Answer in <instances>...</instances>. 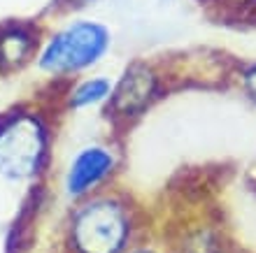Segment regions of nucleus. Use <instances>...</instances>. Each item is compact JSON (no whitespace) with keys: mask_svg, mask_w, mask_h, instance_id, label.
<instances>
[{"mask_svg":"<svg viewBox=\"0 0 256 253\" xmlns=\"http://www.w3.org/2000/svg\"><path fill=\"white\" fill-rule=\"evenodd\" d=\"M112 47V33L100 21L80 19L56 30L42 47L38 65L47 74H74L96 65Z\"/></svg>","mask_w":256,"mask_h":253,"instance_id":"obj_1","label":"nucleus"},{"mask_svg":"<svg viewBox=\"0 0 256 253\" xmlns=\"http://www.w3.org/2000/svg\"><path fill=\"white\" fill-rule=\"evenodd\" d=\"M130 237V216L116 198H94L72 214L70 242L77 253H122Z\"/></svg>","mask_w":256,"mask_h":253,"instance_id":"obj_2","label":"nucleus"},{"mask_svg":"<svg viewBox=\"0 0 256 253\" xmlns=\"http://www.w3.org/2000/svg\"><path fill=\"white\" fill-rule=\"evenodd\" d=\"M47 128L33 114H21L0 128V177L26 181L40 172L47 158Z\"/></svg>","mask_w":256,"mask_h":253,"instance_id":"obj_3","label":"nucleus"},{"mask_svg":"<svg viewBox=\"0 0 256 253\" xmlns=\"http://www.w3.org/2000/svg\"><path fill=\"white\" fill-rule=\"evenodd\" d=\"M158 93V77L147 63H130L124 70L110 95V109L116 116L135 119L149 109Z\"/></svg>","mask_w":256,"mask_h":253,"instance_id":"obj_4","label":"nucleus"},{"mask_svg":"<svg viewBox=\"0 0 256 253\" xmlns=\"http://www.w3.org/2000/svg\"><path fill=\"white\" fill-rule=\"evenodd\" d=\"M116 167V156L114 151L105 144H86L72 156L70 165H68L66 179V193L70 198H84L91 191L100 186L102 181L110 179V174Z\"/></svg>","mask_w":256,"mask_h":253,"instance_id":"obj_5","label":"nucleus"},{"mask_svg":"<svg viewBox=\"0 0 256 253\" xmlns=\"http://www.w3.org/2000/svg\"><path fill=\"white\" fill-rule=\"evenodd\" d=\"M35 49L33 30L24 23H7L0 26V67L12 70L24 65Z\"/></svg>","mask_w":256,"mask_h":253,"instance_id":"obj_6","label":"nucleus"},{"mask_svg":"<svg viewBox=\"0 0 256 253\" xmlns=\"http://www.w3.org/2000/svg\"><path fill=\"white\" fill-rule=\"evenodd\" d=\"M112 86H114V84H112L108 77H88V79L80 81V84L70 91L68 105L72 107V109H88V107L110 102Z\"/></svg>","mask_w":256,"mask_h":253,"instance_id":"obj_7","label":"nucleus"},{"mask_svg":"<svg viewBox=\"0 0 256 253\" xmlns=\"http://www.w3.org/2000/svg\"><path fill=\"white\" fill-rule=\"evenodd\" d=\"M240 84L242 91L250 95L252 100H256V63H250L240 70Z\"/></svg>","mask_w":256,"mask_h":253,"instance_id":"obj_8","label":"nucleus"},{"mask_svg":"<svg viewBox=\"0 0 256 253\" xmlns=\"http://www.w3.org/2000/svg\"><path fill=\"white\" fill-rule=\"evenodd\" d=\"M133 253H154V251H133Z\"/></svg>","mask_w":256,"mask_h":253,"instance_id":"obj_9","label":"nucleus"}]
</instances>
